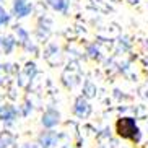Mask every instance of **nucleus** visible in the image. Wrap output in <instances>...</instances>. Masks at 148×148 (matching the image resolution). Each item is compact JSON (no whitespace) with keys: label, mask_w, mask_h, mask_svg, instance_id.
Segmentation results:
<instances>
[{"label":"nucleus","mask_w":148,"mask_h":148,"mask_svg":"<svg viewBox=\"0 0 148 148\" xmlns=\"http://www.w3.org/2000/svg\"><path fill=\"white\" fill-rule=\"evenodd\" d=\"M56 140H57V137L54 134H46L42 137V143H44V147H51V145L56 143Z\"/></svg>","instance_id":"10"},{"label":"nucleus","mask_w":148,"mask_h":148,"mask_svg":"<svg viewBox=\"0 0 148 148\" xmlns=\"http://www.w3.org/2000/svg\"><path fill=\"white\" fill-rule=\"evenodd\" d=\"M15 47V39L12 36H0V51L3 54H10Z\"/></svg>","instance_id":"6"},{"label":"nucleus","mask_w":148,"mask_h":148,"mask_svg":"<svg viewBox=\"0 0 148 148\" xmlns=\"http://www.w3.org/2000/svg\"><path fill=\"white\" fill-rule=\"evenodd\" d=\"M16 34H18V41H20V44H26L28 41H29V38H28V33L23 29L21 26H16Z\"/></svg>","instance_id":"9"},{"label":"nucleus","mask_w":148,"mask_h":148,"mask_svg":"<svg viewBox=\"0 0 148 148\" xmlns=\"http://www.w3.org/2000/svg\"><path fill=\"white\" fill-rule=\"evenodd\" d=\"M13 142V135L10 134V132H3V134L0 135V148H8Z\"/></svg>","instance_id":"8"},{"label":"nucleus","mask_w":148,"mask_h":148,"mask_svg":"<svg viewBox=\"0 0 148 148\" xmlns=\"http://www.w3.org/2000/svg\"><path fill=\"white\" fill-rule=\"evenodd\" d=\"M10 21V15L5 12L3 8H0V26H3V25H8Z\"/></svg>","instance_id":"11"},{"label":"nucleus","mask_w":148,"mask_h":148,"mask_svg":"<svg viewBox=\"0 0 148 148\" xmlns=\"http://www.w3.org/2000/svg\"><path fill=\"white\" fill-rule=\"evenodd\" d=\"M47 3L57 12H67V8H69L67 0H47Z\"/></svg>","instance_id":"7"},{"label":"nucleus","mask_w":148,"mask_h":148,"mask_svg":"<svg viewBox=\"0 0 148 148\" xmlns=\"http://www.w3.org/2000/svg\"><path fill=\"white\" fill-rule=\"evenodd\" d=\"M116 132H117L119 137L127 140H134V142H138L140 140V129L137 125V121L134 117H121L116 122Z\"/></svg>","instance_id":"1"},{"label":"nucleus","mask_w":148,"mask_h":148,"mask_svg":"<svg viewBox=\"0 0 148 148\" xmlns=\"http://www.w3.org/2000/svg\"><path fill=\"white\" fill-rule=\"evenodd\" d=\"M16 108L12 104H3V106H0V119L3 122H13L15 117H16Z\"/></svg>","instance_id":"4"},{"label":"nucleus","mask_w":148,"mask_h":148,"mask_svg":"<svg viewBox=\"0 0 148 148\" xmlns=\"http://www.w3.org/2000/svg\"><path fill=\"white\" fill-rule=\"evenodd\" d=\"M59 119H60V116H59V112L56 109H47L42 114V125L47 127V129H52V127H56L59 124Z\"/></svg>","instance_id":"3"},{"label":"nucleus","mask_w":148,"mask_h":148,"mask_svg":"<svg viewBox=\"0 0 148 148\" xmlns=\"http://www.w3.org/2000/svg\"><path fill=\"white\" fill-rule=\"evenodd\" d=\"M75 114L78 116V117H82V119H85V117H88L90 116V112H91V106H90V103H88L83 96H80L78 99L75 101Z\"/></svg>","instance_id":"2"},{"label":"nucleus","mask_w":148,"mask_h":148,"mask_svg":"<svg viewBox=\"0 0 148 148\" xmlns=\"http://www.w3.org/2000/svg\"><path fill=\"white\" fill-rule=\"evenodd\" d=\"M13 12L18 18H23L31 13V5L26 3L25 0H15L13 2Z\"/></svg>","instance_id":"5"}]
</instances>
